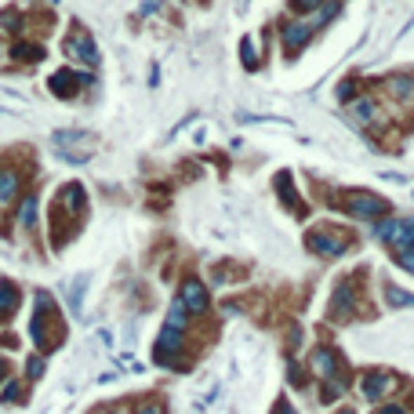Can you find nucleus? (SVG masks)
I'll return each instance as SVG.
<instances>
[{"label": "nucleus", "mask_w": 414, "mask_h": 414, "mask_svg": "<svg viewBox=\"0 0 414 414\" xmlns=\"http://www.w3.org/2000/svg\"><path fill=\"white\" fill-rule=\"evenodd\" d=\"M240 58H244L247 70H258V51H254V44H251V40L240 44Z\"/></svg>", "instance_id": "393cba45"}, {"label": "nucleus", "mask_w": 414, "mask_h": 414, "mask_svg": "<svg viewBox=\"0 0 414 414\" xmlns=\"http://www.w3.org/2000/svg\"><path fill=\"white\" fill-rule=\"evenodd\" d=\"M160 8V0H145V4H142V15H149V11H157Z\"/></svg>", "instance_id": "473e14b6"}, {"label": "nucleus", "mask_w": 414, "mask_h": 414, "mask_svg": "<svg viewBox=\"0 0 414 414\" xmlns=\"http://www.w3.org/2000/svg\"><path fill=\"white\" fill-rule=\"evenodd\" d=\"M392 229H396V218H375V226H370V236H378V240H389Z\"/></svg>", "instance_id": "5701e85b"}, {"label": "nucleus", "mask_w": 414, "mask_h": 414, "mask_svg": "<svg viewBox=\"0 0 414 414\" xmlns=\"http://www.w3.org/2000/svg\"><path fill=\"white\" fill-rule=\"evenodd\" d=\"M33 342L40 353H51L62 345V316L55 309V298L48 291H37V316H33Z\"/></svg>", "instance_id": "f257e3e1"}, {"label": "nucleus", "mask_w": 414, "mask_h": 414, "mask_svg": "<svg viewBox=\"0 0 414 414\" xmlns=\"http://www.w3.org/2000/svg\"><path fill=\"white\" fill-rule=\"evenodd\" d=\"M18 171L15 167H0V200H15L18 196Z\"/></svg>", "instance_id": "aec40b11"}, {"label": "nucleus", "mask_w": 414, "mask_h": 414, "mask_svg": "<svg viewBox=\"0 0 414 414\" xmlns=\"http://www.w3.org/2000/svg\"><path fill=\"white\" fill-rule=\"evenodd\" d=\"M0 113H4V109H0Z\"/></svg>", "instance_id": "c9c22d12"}, {"label": "nucleus", "mask_w": 414, "mask_h": 414, "mask_svg": "<svg viewBox=\"0 0 414 414\" xmlns=\"http://www.w3.org/2000/svg\"><path fill=\"white\" fill-rule=\"evenodd\" d=\"M87 84H91V77L73 73L70 65H65V70H58V73H51V80H48V87L55 91V98H73L80 87H87Z\"/></svg>", "instance_id": "f8f14e48"}, {"label": "nucleus", "mask_w": 414, "mask_h": 414, "mask_svg": "<svg viewBox=\"0 0 414 414\" xmlns=\"http://www.w3.org/2000/svg\"><path fill=\"white\" fill-rule=\"evenodd\" d=\"M305 247H309L313 254L320 258H342L349 254V247H353V240H349L345 229H335V226H316L305 233Z\"/></svg>", "instance_id": "7ed1b4c3"}, {"label": "nucleus", "mask_w": 414, "mask_h": 414, "mask_svg": "<svg viewBox=\"0 0 414 414\" xmlns=\"http://www.w3.org/2000/svg\"><path fill=\"white\" fill-rule=\"evenodd\" d=\"M0 400H4V403H18V400H22V385L11 378L4 389H0Z\"/></svg>", "instance_id": "a878e982"}, {"label": "nucleus", "mask_w": 414, "mask_h": 414, "mask_svg": "<svg viewBox=\"0 0 414 414\" xmlns=\"http://www.w3.org/2000/svg\"><path fill=\"white\" fill-rule=\"evenodd\" d=\"M389 244H392V251H396V254L414 251V218H396V229H392Z\"/></svg>", "instance_id": "2eb2a0df"}, {"label": "nucleus", "mask_w": 414, "mask_h": 414, "mask_svg": "<svg viewBox=\"0 0 414 414\" xmlns=\"http://www.w3.org/2000/svg\"><path fill=\"white\" fill-rule=\"evenodd\" d=\"M396 261H400V266L414 276V251H407V254H396Z\"/></svg>", "instance_id": "c756f323"}, {"label": "nucleus", "mask_w": 414, "mask_h": 414, "mask_svg": "<svg viewBox=\"0 0 414 414\" xmlns=\"http://www.w3.org/2000/svg\"><path fill=\"white\" fill-rule=\"evenodd\" d=\"M26 375H30V382H37V378L44 375V356H30V363H26Z\"/></svg>", "instance_id": "bb28decb"}, {"label": "nucleus", "mask_w": 414, "mask_h": 414, "mask_svg": "<svg viewBox=\"0 0 414 414\" xmlns=\"http://www.w3.org/2000/svg\"><path fill=\"white\" fill-rule=\"evenodd\" d=\"M182 353H186V331L164 323V331L157 335V345H153V360H157L160 367H179Z\"/></svg>", "instance_id": "20e7f679"}, {"label": "nucleus", "mask_w": 414, "mask_h": 414, "mask_svg": "<svg viewBox=\"0 0 414 414\" xmlns=\"http://www.w3.org/2000/svg\"><path fill=\"white\" fill-rule=\"evenodd\" d=\"M102 414H127V407H109V410H102Z\"/></svg>", "instance_id": "f704fd0d"}, {"label": "nucleus", "mask_w": 414, "mask_h": 414, "mask_svg": "<svg viewBox=\"0 0 414 414\" xmlns=\"http://www.w3.org/2000/svg\"><path fill=\"white\" fill-rule=\"evenodd\" d=\"M356 91H360V84H356V80H342L335 95H338V102H345V105H349V102H353V98H360Z\"/></svg>", "instance_id": "b1692460"}, {"label": "nucleus", "mask_w": 414, "mask_h": 414, "mask_svg": "<svg viewBox=\"0 0 414 414\" xmlns=\"http://www.w3.org/2000/svg\"><path fill=\"white\" fill-rule=\"evenodd\" d=\"M179 302L186 305V313H189V316H204V313H207V305H211V295H207V287H204V280L186 276V280H182V287H179Z\"/></svg>", "instance_id": "6e6552de"}, {"label": "nucleus", "mask_w": 414, "mask_h": 414, "mask_svg": "<svg viewBox=\"0 0 414 414\" xmlns=\"http://www.w3.org/2000/svg\"><path fill=\"white\" fill-rule=\"evenodd\" d=\"M65 58L87 65V70H95V65L102 62V58H98V48H95V40H91V33H87L84 26H73V33L65 37Z\"/></svg>", "instance_id": "423d86ee"}, {"label": "nucleus", "mask_w": 414, "mask_h": 414, "mask_svg": "<svg viewBox=\"0 0 414 414\" xmlns=\"http://www.w3.org/2000/svg\"><path fill=\"white\" fill-rule=\"evenodd\" d=\"M0 382H8V360L0 356Z\"/></svg>", "instance_id": "72a5a7b5"}, {"label": "nucleus", "mask_w": 414, "mask_h": 414, "mask_svg": "<svg viewBox=\"0 0 414 414\" xmlns=\"http://www.w3.org/2000/svg\"><path fill=\"white\" fill-rule=\"evenodd\" d=\"M309 40H313V26H309V22H287V26L280 30V48H283L287 58L302 55V48Z\"/></svg>", "instance_id": "9d476101"}, {"label": "nucleus", "mask_w": 414, "mask_h": 414, "mask_svg": "<svg viewBox=\"0 0 414 414\" xmlns=\"http://www.w3.org/2000/svg\"><path fill=\"white\" fill-rule=\"evenodd\" d=\"M338 207L345 214L360 218V222H375V218L389 214V200L378 193H367V189H342L338 193Z\"/></svg>", "instance_id": "f03ea898"}, {"label": "nucleus", "mask_w": 414, "mask_h": 414, "mask_svg": "<svg viewBox=\"0 0 414 414\" xmlns=\"http://www.w3.org/2000/svg\"><path fill=\"white\" fill-rule=\"evenodd\" d=\"M345 113H349V120H353L356 127H370V124H382V120H385V117H382V109H378V102L370 98V95L353 98Z\"/></svg>", "instance_id": "9b49d317"}, {"label": "nucleus", "mask_w": 414, "mask_h": 414, "mask_svg": "<svg viewBox=\"0 0 414 414\" xmlns=\"http://www.w3.org/2000/svg\"><path fill=\"white\" fill-rule=\"evenodd\" d=\"M360 313V291H356V276H345L335 283L331 295V320H353Z\"/></svg>", "instance_id": "39448f33"}, {"label": "nucleus", "mask_w": 414, "mask_h": 414, "mask_svg": "<svg viewBox=\"0 0 414 414\" xmlns=\"http://www.w3.org/2000/svg\"><path fill=\"white\" fill-rule=\"evenodd\" d=\"M396 389V375L392 370H363V378H360V392L370 400V403H382L389 392Z\"/></svg>", "instance_id": "0eeeda50"}, {"label": "nucleus", "mask_w": 414, "mask_h": 414, "mask_svg": "<svg viewBox=\"0 0 414 414\" xmlns=\"http://www.w3.org/2000/svg\"><path fill=\"white\" fill-rule=\"evenodd\" d=\"M378 414H407V407H403V403H382Z\"/></svg>", "instance_id": "7c9ffc66"}, {"label": "nucleus", "mask_w": 414, "mask_h": 414, "mask_svg": "<svg viewBox=\"0 0 414 414\" xmlns=\"http://www.w3.org/2000/svg\"><path fill=\"white\" fill-rule=\"evenodd\" d=\"M323 4V0H291V8L298 11V15H309V11H316Z\"/></svg>", "instance_id": "cd10ccee"}, {"label": "nucleus", "mask_w": 414, "mask_h": 414, "mask_svg": "<svg viewBox=\"0 0 414 414\" xmlns=\"http://www.w3.org/2000/svg\"><path fill=\"white\" fill-rule=\"evenodd\" d=\"M87 283H91V273H77L73 280H70V313L73 316H80V309H84V291H87Z\"/></svg>", "instance_id": "f3484780"}, {"label": "nucleus", "mask_w": 414, "mask_h": 414, "mask_svg": "<svg viewBox=\"0 0 414 414\" xmlns=\"http://www.w3.org/2000/svg\"><path fill=\"white\" fill-rule=\"evenodd\" d=\"M385 302L392 305V309H414V295L396 287V283H385Z\"/></svg>", "instance_id": "412c9836"}, {"label": "nucleus", "mask_w": 414, "mask_h": 414, "mask_svg": "<svg viewBox=\"0 0 414 414\" xmlns=\"http://www.w3.org/2000/svg\"><path fill=\"white\" fill-rule=\"evenodd\" d=\"M138 414H164V403L160 400H142L138 403Z\"/></svg>", "instance_id": "c85d7f7f"}, {"label": "nucleus", "mask_w": 414, "mask_h": 414, "mask_svg": "<svg viewBox=\"0 0 414 414\" xmlns=\"http://www.w3.org/2000/svg\"><path fill=\"white\" fill-rule=\"evenodd\" d=\"M37 207H40V204H37V196H26V200H22V207H18V226H26V229H30V226L37 222Z\"/></svg>", "instance_id": "4be33fe9"}, {"label": "nucleus", "mask_w": 414, "mask_h": 414, "mask_svg": "<svg viewBox=\"0 0 414 414\" xmlns=\"http://www.w3.org/2000/svg\"><path fill=\"white\" fill-rule=\"evenodd\" d=\"M382 91H385L392 102L407 105V102H414V77H410V73H392V77L382 80Z\"/></svg>", "instance_id": "4468645a"}, {"label": "nucleus", "mask_w": 414, "mask_h": 414, "mask_svg": "<svg viewBox=\"0 0 414 414\" xmlns=\"http://www.w3.org/2000/svg\"><path fill=\"white\" fill-rule=\"evenodd\" d=\"M273 414H298V410H295V407H291L287 400H276V407H273Z\"/></svg>", "instance_id": "2f4dec72"}, {"label": "nucleus", "mask_w": 414, "mask_h": 414, "mask_svg": "<svg viewBox=\"0 0 414 414\" xmlns=\"http://www.w3.org/2000/svg\"><path fill=\"white\" fill-rule=\"evenodd\" d=\"M276 196H280V200L287 204L295 214H302V211H305L302 196H298V189H295V179H291L287 171H280V174H276Z\"/></svg>", "instance_id": "dca6fc26"}, {"label": "nucleus", "mask_w": 414, "mask_h": 414, "mask_svg": "<svg viewBox=\"0 0 414 414\" xmlns=\"http://www.w3.org/2000/svg\"><path fill=\"white\" fill-rule=\"evenodd\" d=\"M55 142L62 145V153L73 145V149H77V160H84L87 153L95 149V135H91V131H80V127H70V131H55Z\"/></svg>", "instance_id": "ddd939ff"}, {"label": "nucleus", "mask_w": 414, "mask_h": 414, "mask_svg": "<svg viewBox=\"0 0 414 414\" xmlns=\"http://www.w3.org/2000/svg\"><path fill=\"white\" fill-rule=\"evenodd\" d=\"M11 58H15V62H40V58H44V44L18 40V44H11Z\"/></svg>", "instance_id": "6ab92c4d"}, {"label": "nucleus", "mask_w": 414, "mask_h": 414, "mask_svg": "<svg viewBox=\"0 0 414 414\" xmlns=\"http://www.w3.org/2000/svg\"><path fill=\"white\" fill-rule=\"evenodd\" d=\"M309 367H313V375H320L323 382L342 378V370H345L342 356L335 353V349H327V345H320V349H313V353H309Z\"/></svg>", "instance_id": "1a4fd4ad"}, {"label": "nucleus", "mask_w": 414, "mask_h": 414, "mask_svg": "<svg viewBox=\"0 0 414 414\" xmlns=\"http://www.w3.org/2000/svg\"><path fill=\"white\" fill-rule=\"evenodd\" d=\"M15 309H18V287L11 280H0V323L11 320Z\"/></svg>", "instance_id": "a211bd4d"}]
</instances>
